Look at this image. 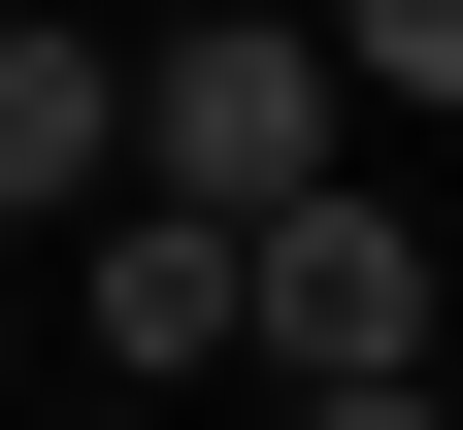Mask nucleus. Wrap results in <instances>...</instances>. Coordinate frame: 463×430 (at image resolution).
I'll return each instance as SVG.
<instances>
[{"instance_id":"2","label":"nucleus","mask_w":463,"mask_h":430,"mask_svg":"<svg viewBox=\"0 0 463 430\" xmlns=\"http://www.w3.org/2000/svg\"><path fill=\"white\" fill-rule=\"evenodd\" d=\"M265 364H298V397H430V232L397 199H298L265 232Z\"/></svg>"},{"instance_id":"1","label":"nucleus","mask_w":463,"mask_h":430,"mask_svg":"<svg viewBox=\"0 0 463 430\" xmlns=\"http://www.w3.org/2000/svg\"><path fill=\"white\" fill-rule=\"evenodd\" d=\"M331 33H265V0H199V33H165V133H133V199L165 232H298V199H364V166H331Z\"/></svg>"},{"instance_id":"3","label":"nucleus","mask_w":463,"mask_h":430,"mask_svg":"<svg viewBox=\"0 0 463 430\" xmlns=\"http://www.w3.org/2000/svg\"><path fill=\"white\" fill-rule=\"evenodd\" d=\"M99 364H265V232H99Z\"/></svg>"},{"instance_id":"4","label":"nucleus","mask_w":463,"mask_h":430,"mask_svg":"<svg viewBox=\"0 0 463 430\" xmlns=\"http://www.w3.org/2000/svg\"><path fill=\"white\" fill-rule=\"evenodd\" d=\"M331 67H364V100H463V0H364Z\"/></svg>"},{"instance_id":"5","label":"nucleus","mask_w":463,"mask_h":430,"mask_svg":"<svg viewBox=\"0 0 463 430\" xmlns=\"http://www.w3.org/2000/svg\"><path fill=\"white\" fill-rule=\"evenodd\" d=\"M298 430H463V397H298Z\"/></svg>"}]
</instances>
